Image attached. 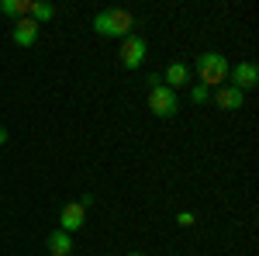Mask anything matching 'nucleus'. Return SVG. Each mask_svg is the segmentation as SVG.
Here are the masks:
<instances>
[{"label":"nucleus","mask_w":259,"mask_h":256,"mask_svg":"<svg viewBox=\"0 0 259 256\" xmlns=\"http://www.w3.org/2000/svg\"><path fill=\"white\" fill-rule=\"evenodd\" d=\"M145 52H149V45L142 35H128L124 45H121V66L124 69H139L142 62H145Z\"/></svg>","instance_id":"20e7f679"},{"label":"nucleus","mask_w":259,"mask_h":256,"mask_svg":"<svg viewBox=\"0 0 259 256\" xmlns=\"http://www.w3.org/2000/svg\"><path fill=\"white\" fill-rule=\"evenodd\" d=\"M11 39L18 42V45H35L38 42V24L31 18H18L14 28H11Z\"/></svg>","instance_id":"0eeeda50"},{"label":"nucleus","mask_w":259,"mask_h":256,"mask_svg":"<svg viewBox=\"0 0 259 256\" xmlns=\"http://www.w3.org/2000/svg\"><path fill=\"white\" fill-rule=\"evenodd\" d=\"M83 222H87V208H83L80 201H69V204L59 211V232L73 236V232H80V229H83Z\"/></svg>","instance_id":"39448f33"},{"label":"nucleus","mask_w":259,"mask_h":256,"mask_svg":"<svg viewBox=\"0 0 259 256\" xmlns=\"http://www.w3.org/2000/svg\"><path fill=\"white\" fill-rule=\"evenodd\" d=\"M135 28V18L124 11V7H107L94 18V31L104 35V39H128Z\"/></svg>","instance_id":"f257e3e1"},{"label":"nucleus","mask_w":259,"mask_h":256,"mask_svg":"<svg viewBox=\"0 0 259 256\" xmlns=\"http://www.w3.org/2000/svg\"><path fill=\"white\" fill-rule=\"evenodd\" d=\"M45 246H49V253L52 256H69L73 253V236H66V232H49V239H45Z\"/></svg>","instance_id":"9d476101"},{"label":"nucleus","mask_w":259,"mask_h":256,"mask_svg":"<svg viewBox=\"0 0 259 256\" xmlns=\"http://www.w3.org/2000/svg\"><path fill=\"white\" fill-rule=\"evenodd\" d=\"M197 77H200L204 87L225 83V77H228V59L221 52H204V56H197Z\"/></svg>","instance_id":"7ed1b4c3"},{"label":"nucleus","mask_w":259,"mask_h":256,"mask_svg":"<svg viewBox=\"0 0 259 256\" xmlns=\"http://www.w3.org/2000/svg\"><path fill=\"white\" fill-rule=\"evenodd\" d=\"M28 18L35 21V24H45V21H52L56 18V7H52V4H31V7H28Z\"/></svg>","instance_id":"9b49d317"},{"label":"nucleus","mask_w":259,"mask_h":256,"mask_svg":"<svg viewBox=\"0 0 259 256\" xmlns=\"http://www.w3.org/2000/svg\"><path fill=\"white\" fill-rule=\"evenodd\" d=\"M7 138H11V135H7V128H0V145H7Z\"/></svg>","instance_id":"2eb2a0df"},{"label":"nucleus","mask_w":259,"mask_h":256,"mask_svg":"<svg viewBox=\"0 0 259 256\" xmlns=\"http://www.w3.org/2000/svg\"><path fill=\"white\" fill-rule=\"evenodd\" d=\"M187 80H190V66H187V62H169V66H166V77H162V83H166L169 90L183 87Z\"/></svg>","instance_id":"1a4fd4ad"},{"label":"nucleus","mask_w":259,"mask_h":256,"mask_svg":"<svg viewBox=\"0 0 259 256\" xmlns=\"http://www.w3.org/2000/svg\"><path fill=\"white\" fill-rule=\"evenodd\" d=\"M207 97H211V87H204V83H197V87L190 90V100H194V104H204Z\"/></svg>","instance_id":"ddd939ff"},{"label":"nucleus","mask_w":259,"mask_h":256,"mask_svg":"<svg viewBox=\"0 0 259 256\" xmlns=\"http://www.w3.org/2000/svg\"><path fill=\"white\" fill-rule=\"evenodd\" d=\"M177 222L183 225V229H190V225H194L197 218H194V211H180V215H177Z\"/></svg>","instance_id":"4468645a"},{"label":"nucleus","mask_w":259,"mask_h":256,"mask_svg":"<svg viewBox=\"0 0 259 256\" xmlns=\"http://www.w3.org/2000/svg\"><path fill=\"white\" fill-rule=\"evenodd\" d=\"M149 107H152V115H159V118H173L180 111V100H177V90H169L166 83H162L156 73L149 77Z\"/></svg>","instance_id":"f03ea898"},{"label":"nucleus","mask_w":259,"mask_h":256,"mask_svg":"<svg viewBox=\"0 0 259 256\" xmlns=\"http://www.w3.org/2000/svg\"><path fill=\"white\" fill-rule=\"evenodd\" d=\"M28 7H31V0H0V11L11 18H28Z\"/></svg>","instance_id":"f8f14e48"},{"label":"nucleus","mask_w":259,"mask_h":256,"mask_svg":"<svg viewBox=\"0 0 259 256\" xmlns=\"http://www.w3.org/2000/svg\"><path fill=\"white\" fill-rule=\"evenodd\" d=\"M242 100H245V94H242V90H235L232 83H225V87H218V90H214V104H218L221 111H239Z\"/></svg>","instance_id":"6e6552de"},{"label":"nucleus","mask_w":259,"mask_h":256,"mask_svg":"<svg viewBox=\"0 0 259 256\" xmlns=\"http://www.w3.org/2000/svg\"><path fill=\"white\" fill-rule=\"evenodd\" d=\"M228 77H232V87L245 94V90H252L259 83V66L256 62H239L235 69H228Z\"/></svg>","instance_id":"423d86ee"},{"label":"nucleus","mask_w":259,"mask_h":256,"mask_svg":"<svg viewBox=\"0 0 259 256\" xmlns=\"http://www.w3.org/2000/svg\"><path fill=\"white\" fill-rule=\"evenodd\" d=\"M124 256H145V253H124Z\"/></svg>","instance_id":"dca6fc26"}]
</instances>
